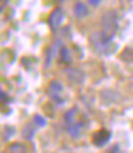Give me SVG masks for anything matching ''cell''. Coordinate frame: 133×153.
<instances>
[{
  "instance_id": "obj_5",
  "label": "cell",
  "mask_w": 133,
  "mask_h": 153,
  "mask_svg": "<svg viewBox=\"0 0 133 153\" xmlns=\"http://www.w3.org/2000/svg\"><path fill=\"white\" fill-rule=\"evenodd\" d=\"M65 73L66 76L69 77L70 82H73L74 85H82L83 82H85V73L80 70V69H76V67H66V70H65Z\"/></svg>"
},
{
  "instance_id": "obj_6",
  "label": "cell",
  "mask_w": 133,
  "mask_h": 153,
  "mask_svg": "<svg viewBox=\"0 0 133 153\" xmlns=\"http://www.w3.org/2000/svg\"><path fill=\"white\" fill-rule=\"evenodd\" d=\"M109 139H110V132L106 130V129H102V130H97L93 134L92 142H93L96 146H103V145H106L107 142H109Z\"/></svg>"
},
{
  "instance_id": "obj_17",
  "label": "cell",
  "mask_w": 133,
  "mask_h": 153,
  "mask_svg": "<svg viewBox=\"0 0 133 153\" xmlns=\"http://www.w3.org/2000/svg\"><path fill=\"white\" fill-rule=\"evenodd\" d=\"M87 1H89V4H92V6H97V4H100L102 0H87Z\"/></svg>"
},
{
  "instance_id": "obj_9",
  "label": "cell",
  "mask_w": 133,
  "mask_h": 153,
  "mask_svg": "<svg viewBox=\"0 0 133 153\" xmlns=\"http://www.w3.org/2000/svg\"><path fill=\"white\" fill-rule=\"evenodd\" d=\"M34 133H36V125H34L33 122L27 123L26 126L23 127V130H22V136H23L26 140H32V139H33Z\"/></svg>"
},
{
  "instance_id": "obj_8",
  "label": "cell",
  "mask_w": 133,
  "mask_h": 153,
  "mask_svg": "<svg viewBox=\"0 0 133 153\" xmlns=\"http://www.w3.org/2000/svg\"><path fill=\"white\" fill-rule=\"evenodd\" d=\"M73 12H74V16L76 17H86L87 14H89V9L85 3H82V1H77V3H74V7H73Z\"/></svg>"
},
{
  "instance_id": "obj_14",
  "label": "cell",
  "mask_w": 133,
  "mask_h": 153,
  "mask_svg": "<svg viewBox=\"0 0 133 153\" xmlns=\"http://www.w3.org/2000/svg\"><path fill=\"white\" fill-rule=\"evenodd\" d=\"M33 123L36 125V126L43 127V126H46L47 120H46V117H43L42 114H34L33 116Z\"/></svg>"
},
{
  "instance_id": "obj_15",
  "label": "cell",
  "mask_w": 133,
  "mask_h": 153,
  "mask_svg": "<svg viewBox=\"0 0 133 153\" xmlns=\"http://www.w3.org/2000/svg\"><path fill=\"white\" fill-rule=\"evenodd\" d=\"M122 59L126 60V62H133V50L132 49H126V50L122 53Z\"/></svg>"
},
{
  "instance_id": "obj_2",
  "label": "cell",
  "mask_w": 133,
  "mask_h": 153,
  "mask_svg": "<svg viewBox=\"0 0 133 153\" xmlns=\"http://www.w3.org/2000/svg\"><path fill=\"white\" fill-rule=\"evenodd\" d=\"M100 25H102V32L109 36L110 39H113L114 33L117 30V14L113 10H107L103 13L102 20H100Z\"/></svg>"
},
{
  "instance_id": "obj_7",
  "label": "cell",
  "mask_w": 133,
  "mask_h": 153,
  "mask_svg": "<svg viewBox=\"0 0 133 153\" xmlns=\"http://www.w3.org/2000/svg\"><path fill=\"white\" fill-rule=\"evenodd\" d=\"M62 46H63V45H62V42H59V40H57V42H54V43H53V46L47 50V57H46V66L47 67L50 66L52 59H53L54 56L57 54V52H59V49H62Z\"/></svg>"
},
{
  "instance_id": "obj_12",
  "label": "cell",
  "mask_w": 133,
  "mask_h": 153,
  "mask_svg": "<svg viewBox=\"0 0 133 153\" xmlns=\"http://www.w3.org/2000/svg\"><path fill=\"white\" fill-rule=\"evenodd\" d=\"M60 59H62L63 63H66V65H69V63L72 62L70 52H69V49H67L66 46H62V49H60Z\"/></svg>"
},
{
  "instance_id": "obj_13",
  "label": "cell",
  "mask_w": 133,
  "mask_h": 153,
  "mask_svg": "<svg viewBox=\"0 0 133 153\" xmlns=\"http://www.w3.org/2000/svg\"><path fill=\"white\" fill-rule=\"evenodd\" d=\"M76 109H70V110H67L66 114H65V122H66V126H69V125H72V123H74L76 122Z\"/></svg>"
},
{
  "instance_id": "obj_4",
  "label": "cell",
  "mask_w": 133,
  "mask_h": 153,
  "mask_svg": "<svg viewBox=\"0 0 133 153\" xmlns=\"http://www.w3.org/2000/svg\"><path fill=\"white\" fill-rule=\"evenodd\" d=\"M63 20H65V13H63V10H62L60 7H57V9H54L53 12L50 13L49 25H50V27H52L53 30H57V29L62 26Z\"/></svg>"
},
{
  "instance_id": "obj_18",
  "label": "cell",
  "mask_w": 133,
  "mask_h": 153,
  "mask_svg": "<svg viewBox=\"0 0 133 153\" xmlns=\"http://www.w3.org/2000/svg\"><path fill=\"white\" fill-rule=\"evenodd\" d=\"M1 100L6 102V93H4V92H1Z\"/></svg>"
},
{
  "instance_id": "obj_10",
  "label": "cell",
  "mask_w": 133,
  "mask_h": 153,
  "mask_svg": "<svg viewBox=\"0 0 133 153\" xmlns=\"http://www.w3.org/2000/svg\"><path fill=\"white\" fill-rule=\"evenodd\" d=\"M82 127H83V123H80V122H74L72 125H69L67 126V132L70 133V136L76 139V137H79L80 136V130H82Z\"/></svg>"
},
{
  "instance_id": "obj_1",
  "label": "cell",
  "mask_w": 133,
  "mask_h": 153,
  "mask_svg": "<svg viewBox=\"0 0 133 153\" xmlns=\"http://www.w3.org/2000/svg\"><path fill=\"white\" fill-rule=\"evenodd\" d=\"M90 45L93 47V50L97 54H103V56H107L113 52V43H112V39L106 36L103 32H93L90 34Z\"/></svg>"
},
{
  "instance_id": "obj_16",
  "label": "cell",
  "mask_w": 133,
  "mask_h": 153,
  "mask_svg": "<svg viewBox=\"0 0 133 153\" xmlns=\"http://www.w3.org/2000/svg\"><path fill=\"white\" fill-rule=\"evenodd\" d=\"M13 133H14L13 127H6V129H4V140H9L13 136Z\"/></svg>"
},
{
  "instance_id": "obj_11",
  "label": "cell",
  "mask_w": 133,
  "mask_h": 153,
  "mask_svg": "<svg viewBox=\"0 0 133 153\" xmlns=\"http://www.w3.org/2000/svg\"><path fill=\"white\" fill-rule=\"evenodd\" d=\"M7 153H26V146L22 143H12L7 149Z\"/></svg>"
},
{
  "instance_id": "obj_19",
  "label": "cell",
  "mask_w": 133,
  "mask_h": 153,
  "mask_svg": "<svg viewBox=\"0 0 133 153\" xmlns=\"http://www.w3.org/2000/svg\"><path fill=\"white\" fill-rule=\"evenodd\" d=\"M57 1H59V3H62V1H63V0H57Z\"/></svg>"
},
{
  "instance_id": "obj_3",
  "label": "cell",
  "mask_w": 133,
  "mask_h": 153,
  "mask_svg": "<svg viewBox=\"0 0 133 153\" xmlns=\"http://www.w3.org/2000/svg\"><path fill=\"white\" fill-rule=\"evenodd\" d=\"M62 93H63V85H62L60 82H57V80L50 82V85H49V96H50L54 102L62 103V102H63Z\"/></svg>"
}]
</instances>
